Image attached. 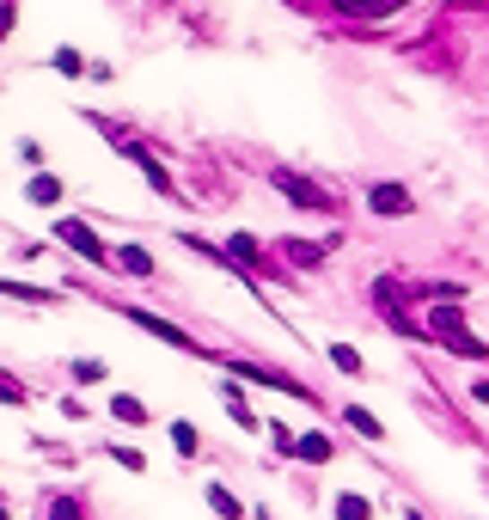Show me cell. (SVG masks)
Masks as SVG:
<instances>
[{"label":"cell","instance_id":"3","mask_svg":"<svg viewBox=\"0 0 489 520\" xmlns=\"http://www.w3.org/2000/svg\"><path fill=\"white\" fill-rule=\"evenodd\" d=\"M428 331L441 337V343H453V349H465V355H484V349L465 337V325H459V312H428Z\"/></svg>","mask_w":489,"mask_h":520},{"label":"cell","instance_id":"21","mask_svg":"<svg viewBox=\"0 0 489 520\" xmlns=\"http://www.w3.org/2000/svg\"><path fill=\"white\" fill-rule=\"evenodd\" d=\"M404 520H422V515H404Z\"/></svg>","mask_w":489,"mask_h":520},{"label":"cell","instance_id":"9","mask_svg":"<svg viewBox=\"0 0 489 520\" xmlns=\"http://www.w3.org/2000/svg\"><path fill=\"white\" fill-rule=\"evenodd\" d=\"M300 459L324 465V459H330V441H324V435H306V441H300Z\"/></svg>","mask_w":489,"mask_h":520},{"label":"cell","instance_id":"13","mask_svg":"<svg viewBox=\"0 0 489 520\" xmlns=\"http://www.w3.org/2000/svg\"><path fill=\"white\" fill-rule=\"evenodd\" d=\"M0 398H6V404H25V386L13 380V374H0Z\"/></svg>","mask_w":489,"mask_h":520},{"label":"cell","instance_id":"6","mask_svg":"<svg viewBox=\"0 0 489 520\" xmlns=\"http://www.w3.org/2000/svg\"><path fill=\"white\" fill-rule=\"evenodd\" d=\"M116 270H129V276H153V257H147L141 245H123V251H116Z\"/></svg>","mask_w":489,"mask_h":520},{"label":"cell","instance_id":"8","mask_svg":"<svg viewBox=\"0 0 489 520\" xmlns=\"http://www.w3.org/2000/svg\"><path fill=\"white\" fill-rule=\"evenodd\" d=\"M209 502H214V515H220V520H239V515H244V508H239V502H233V496H227L220 484L209 490Z\"/></svg>","mask_w":489,"mask_h":520},{"label":"cell","instance_id":"19","mask_svg":"<svg viewBox=\"0 0 489 520\" xmlns=\"http://www.w3.org/2000/svg\"><path fill=\"white\" fill-rule=\"evenodd\" d=\"M13 19H19V13H13V6H0V37L13 31Z\"/></svg>","mask_w":489,"mask_h":520},{"label":"cell","instance_id":"17","mask_svg":"<svg viewBox=\"0 0 489 520\" xmlns=\"http://www.w3.org/2000/svg\"><path fill=\"white\" fill-rule=\"evenodd\" d=\"M110 459H116V465H129V472H141V465H147V459H141L135 447H116V453H110Z\"/></svg>","mask_w":489,"mask_h":520},{"label":"cell","instance_id":"2","mask_svg":"<svg viewBox=\"0 0 489 520\" xmlns=\"http://www.w3.org/2000/svg\"><path fill=\"white\" fill-rule=\"evenodd\" d=\"M276 190H281V196H294L300 208H318V214H330V196H324L318 184H306V178H294V172H276Z\"/></svg>","mask_w":489,"mask_h":520},{"label":"cell","instance_id":"16","mask_svg":"<svg viewBox=\"0 0 489 520\" xmlns=\"http://www.w3.org/2000/svg\"><path fill=\"white\" fill-rule=\"evenodd\" d=\"M287 257H300V264H318V257H324V245H287Z\"/></svg>","mask_w":489,"mask_h":520},{"label":"cell","instance_id":"1","mask_svg":"<svg viewBox=\"0 0 489 520\" xmlns=\"http://www.w3.org/2000/svg\"><path fill=\"white\" fill-rule=\"evenodd\" d=\"M56 239H62V245H73V251H80L86 264H110V251H105L99 239H92V227H80V221H56Z\"/></svg>","mask_w":489,"mask_h":520},{"label":"cell","instance_id":"10","mask_svg":"<svg viewBox=\"0 0 489 520\" xmlns=\"http://www.w3.org/2000/svg\"><path fill=\"white\" fill-rule=\"evenodd\" d=\"M337 520H367V502H361V496H337Z\"/></svg>","mask_w":489,"mask_h":520},{"label":"cell","instance_id":"20","mask_svg":"<svg viewBox=\"0 0 489 520\" xmlns=\"http://www.w3.org/2000/svg\"><path fill=\"white\" fill-rule=\"evenodd\" d=\"M477 404H489V380H484V386H477Z\"/></svg>","mask_w":489,"mask_h":520},{"label":"cell","instance_id":"7","mask_svg":"<svg viewBox=\"0 0 489 520\" xmlns=\"http://www.w3.org/2000/svg\"><path fill=\"white\" fill-rule=\"evenodd\" d=\"M110 416H116V422H147V404L129 398V392H116V398H110Z\"/></svg>","mask_w":489,"mask_h":520},{"label":"cell","instance_id":"11","mask_svg":"<svg viewBox=\"0 0 489 520\" xmlns=\"http://www.w3.org/2000/svg\"><path fill=\"white\" fill-rule=\"evenodd\" d=\"M56 196H62L56 178H31V203H56Z\"/></svg>","mask_w":489,"mask_h":520},{"label":"cell","instance_id":"18","mask_svg":"<svg viewBox=\"0 0 489 520\" xmlns=\"http://www.w3.org/2000/svg\"><path fill=\"white\" fill-rule=\"evenodd\" d=\"M49 520H86V515H80V502H56V508H49Z\"/></svg>","mask_w":489,"mask_h":520},{"label":"cell","instance_id":"4","mask_svg":"<svg viewBox=\"0 0 489 520\" xmlns=\"http://www.w3.org/2000/svg\"><path fill=\"white\" fill-rule=\"evenodd\" d=\"M373 214H410V190L404 184H373Z\"/></svg>","mask_w":489,"mask_h":520},{"label":"cell","instance_id":"14","mask_svg":"<svg viewBox=\"0 0 489 520\" xmlns=\"http://www.w3.org/2000/svg\"><path fill=\"white\" fill-rule=\"evenodd\" d=\"M349 422H355V429H361V435H373V441H380V422H373V416L361 411V404H355V411H349Z\"/></svg>","mask_w":489,"mask_h":520},{"label":"cell","instance_id":"15","mask_svg":"<svg viewBox=\"0 0 489 520\" xmlns=\"http://www.w3.org/2000/svg\"><path fill=\"white\" fill-rule=\"evenodd\" d=\"M172 441H177V453H196V429H190V422H177Z\"/></svg>","mask_w":489,"mask_h":520},{"label":"cell","instance_id":"12","mask_svg":"<svg viewBox=\"0 0 489 520\" xmlns=\"http://www.w3.org/2000/svg\"><path fill=\"white\" fill-rule=\"evenodd\" d=\"M330 361H337V368H343V374H361V355H355L349 343H337V349H330Z\"/></svg>","mask_w":489,"mask_h":520},{"label":"cell","instance_id":"5","mask_svg":"<svg viewBox=\"0 0 489 520\" xmlns=\"http://www.w3.org/2000/svg\"><path fill=\"white\" fill-rule=\"evenodd\" d=\"M129 318H135L141 331H153V337H166V343H177V349H196V343H190V337H184V331H177V325H166V318H153V312L129 307Z\"/></svg>","mask_w":489,"mask_h":520}]
</instances>
